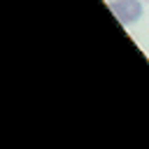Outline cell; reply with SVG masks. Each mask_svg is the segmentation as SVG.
Listing matches in <instances>:
<instances>
[{
  "instance_id": "6da1fadb",
  "label": "cell",
  "mask_w": 149,
  "mask_h": 149,
  "mask_svg": "<svg viewBox=\"0 0 149 149\" xmlns=\"http://www.w3.org/2000/svg\"><path fill=\"white\" fill-rule=\"evenodd\" d=\"M109 9L121 21V26H133L144 16V2L142 0H112Z\"/></svg>"
}]
</instances>
